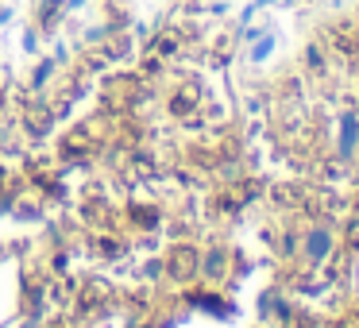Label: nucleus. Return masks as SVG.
<instances>
[{
    "mask_svg": "<svg viewBox=\"0 0 359 328\" xmlns=\"http://www.w3.org/2000/svg\"><path fill=\"white\" fill-rule=\"evenodd\" d=\"M24 47H27V50H35V47H39V35L27 32V35H24Z\"/></svg>",
    "mask_w": 359,
    "mask_h": 328,
    "instance_id": "20e7f679",
    "label": "nucleus"
},
{
    "mask_svg": "<svg viewBox=\"0 0 359 328\" xmlns=\"http://www.w3.org/2000/svg\"><path fill=\"white\" fill-rule=\"evenodd\" d=\"M355 147H359V116L340 112V155H351Z\"/></svg>",
    "mask_w": 359,
    "mask_h": 328,
    "instance_id": "f03ea898",
    "label": "nucleus"
},
{
    "mask_svg": "<svg viewBox=\"0 0 359 328\" xmlns=\"http://www.w3.org/2000/svg\"><path fill=\"white\" fill-rule=\"evenodd\" d=\"M81 4H86V0H66V8H81Z\"/></svg>",
    "mask_w": 359,
    "mask_h": 328,
    "instance_id": "39448f33",
    "label": "nucleus"
},
{
    "mask_svg": "<svg viewBox=\"0 0 359 328\" xmlns=\"http://www.w3.org/2000/svg\"><path fill=\"white\" fill-rule=\"evenodd\" d=\"M332 247H336V240H332L328 228H313V232L305 235V259H309V263H325V259L332 255Z\"/></svg>",
    "mask_w": 359,
    "mask_h": 328,
    "instance_id": "f257e3e1",
    "label": "nucleus"
},
{
    "mask_svg": "<svg viewBox=\"0 0 359 328\" xmlns=\"http://www.w3.org/2000/svg\"><path fill=\"white\" fill-rule=\"evenodd\" d=\"M271 50H274V35L263 32L255 39V47H251V62H266V58H271Z\"/></svg>",
    "mask_w": 359,
    "mask_h": 328,
    "instance_id": "7ed1b4c3",
    "label": "nucleus"
}]
</instances>
